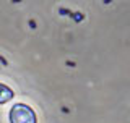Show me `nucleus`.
I'll return each instance as SVG.
<instances>
[{
    "instance_id": "f03ea898",
    "label": "nucleus",
    "mask_w": 130,
    "mask_h": 123,
    "mask_svg": "<svg viewBox=\"0 0 130 123\" xmlns=\"http://www.w3.org/2000/svg\"><path fill=\"white\" fill-rule=\"evenodd\" d=\"M11 97H13V91H11L8 86L0 83V104H5V102H8Z\"/></svg>"
},
{
    "instance_id": "f257e3e1",
    "label": "nucleus",
    "mask_w": 130,
    "mask_h": 123,
    "mask_svg": "<svg viewBox=\"0 0 130 123\" xmlns=\"http://www.w3.org/2000/svg\"><path fill=\"white\" fill-rule=\"evenodd\" d=\"M10 123H36V113L24 104H16L10 110Z\"/></svg>"
}]
</instances>
